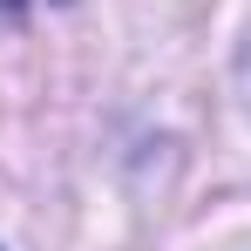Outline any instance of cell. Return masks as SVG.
<instances>
[{"instance_id": "obj_2", "label": "cell", "mask_w": 251, "mask_h": 251, "mask_svg": "<svg viewBox=\"0 0 251 251\" xmlns=\"http://www.w3.org/2000/svg\"><path fill=\"white\" fill-rule=\"evenodd\" d=\"M0 7H7V14H21V7H27V0H0Z\"/></svg>"}, {"instance_id": "obj_1", "label": "cell", "mask_w": 251, "mask_h": 251, "mask_svg": "<svg viewBox=\"0 0 251 251\" xmlns=\"http://www.w3.org/2000/svg\"><path fill=\"white\" fill-rule=\"evenodd\" d=\"M238 75H245V95H251V41H245V61H238Z\"/></svg>"}]
</instances>
